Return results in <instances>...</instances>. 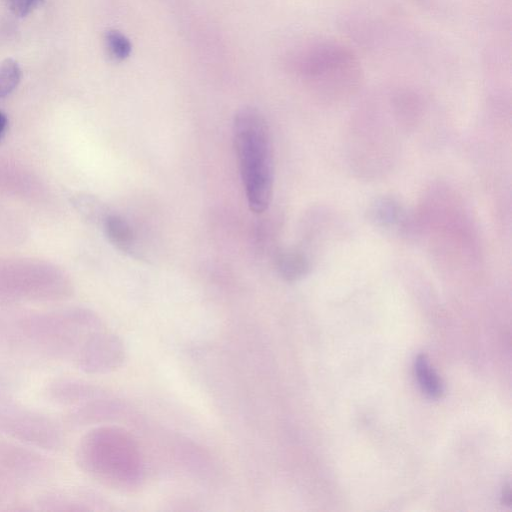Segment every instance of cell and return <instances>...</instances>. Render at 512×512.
Returning a JSON list of instances; mask_svg holds the SVG:
<instances>
[{"label":"cell","mask_w":512,"mask_h":512,"mask_svg":"<svg viewBox=\"0 0 512 512\" xmlns=\"http://www.w3.org/2000/svg\"><path fill=\"white\" fill-rule=\"evenodd\" d=\"M82 469L99 483L122 492H132L144 480V461L133 436L115 426L87 433L78 448Z\"/></svg>","instance_id":"1"},{"label":"cell","mask_w":512,"mask_h":512,"mask_svg":"<svg viewBox=\"0 0 512 512\" xmlns=\"http://www.w3.org/2000/svg\"><path fill=\"white\" fill-rule=\"evenodd\" d=\"M233 142L248 206L263 213L272 200L274 160L269 127L259 110L245 107L235 114Z\"/></svg>","instance_id":"2"},{"label":"cell","mask_w":512,"mask_h":512,"mask_svg":"<svg viewBox=\"0 0 512 512\" xmlns=\"http://www.w3.org/2000/svg\"><path fill=\"white\" fill-rule=\"evenodd\" d=\"M293 65L303 77L321 84H347L359 75V65L353 55L342 46L327 42L302 49Z\"/></svg>","instance_id":"3"},{"label":"cell","mask_w":512,"mask_h":512,"mask_svg":"<svg viewBox=\"0 0 512 512\" xmlns=\"http://www.w3.org/2000/svg\"><path fill=\"white\" fill-rule=\"evenodd\" d=\"M125 360L122 340L105 325L91 332L76 354L78 366L87 373L104 374L118 369Z\"/></svg>","instance_id":"4"},{"label":"cell","mask_w":512,"mask_h":512,"mask_svg":"<svg viewBox=\"0 0 512 512\" xmlns=\"http://www.w3.org/2000/svg\"><path fill=\"white\" fill-rule=\"evenodd\" d=\"M0 427L15 438L41 447H56L60 441L53 423L31 412H4L0 416Z\"/></svg>","instance_id":"5"},{"label":"cell","mask_w":512,"mask_h":512,"mask_svg":"<svg viewBox=\"0 0 512 512\" xmlns=\"http://www.w3.org/2000/svg\"><path fill=\"white\" fill-rule=\"evenodd\" d=\"M110 243L122 252H132L135 236L130 224L120 215L109 213L102 222Z\"/></svg>","instance_id":"6"},{"label":"cell","mask_w":512,"mask_h":512,"mask_svg":"<svg viewBox=\"0 0 512 512\" xmlns=\"http://www.w3.org/2000/svg\"><path fill=\"white\" fill-rule=\"evenodd\" d=\"M414 371L419 386L426 396L432 399H438L442 396V382L424 354L416 357Z\"/></svg>","instance_id":"7"},{"label":"cell","mask_w":512,"mask_h":512,"mask_svg":"<svg viewBox=\"0 0 512 512\" xmlns=\"http://www.w3.org/2000/svg\"><path fill=\"white\" fill-rule=\"evenodd\" d=\"M279 274L287 281H295L306 274L308 265L304 257L296 252H283L277 258Z\"/></svg>","instance_id":"8"},{"label":"cell","mask_w":512,"mask_h":512,"mask_svg":"<svg viewBox=\"0 0 512 512\" xmlns=\"http://www.w3.org/2000/svg\"><path fill=\"white\" fill-rule=\"evenodd\" d=\"M21 68L17 61L7 58L0 62V98L10 95L21 81Z\"/></svg>","instance_id":"9"},{"label":"cell","mask_w":512,"mask_h":512,"mask_svg":"<svg viewBox=\"0 0 512 512\" xmlns=\"http://www.w3.org/2000/svg\"><path fill=\"white\" fill-rule=\"evenodd\" d=\"M73 203L76 209L91 222L102 223L109 214L106 206L91 195H78Z\"/></svg>","instance_id":"10"},{"label":"cell","mask_w":512,"mask_h":512,"mask_svg":"<svg viewBox=\"0 0 512 512\" xmlns=\"http://www.w3.org/2000/svg\"><path fill=\"white\" fill-rule=\"evenodd\" d=\"M105 48L114 60L126 59L131 53V43L128 38L117 30H109L104 36Z\"/></svg>","instance_id":"11"},{"label":"cell","mask_w":512,"mask_h":512,"mask_svg":"<svg viewBox=\"0 0 512 512\" xmlns=\"http://www.w3.org/2000/svg\"><path fill=\"white\" fill-rule=\"evenodd\" d=\"M10 11L18 17H26L44 0H3Z\"/></svg>","instance_id":"12"},{"label":"cell","mask_w":512,"mask_h":512,"mask_svg":"<svg viewBox=\"0 0 512 512\" xmlns=\"http://www.w3.org/2000/svg\"><path fill=\"white\" fill-rule=\"evenodd\" d=\"M8 127V119L5 114L0 111V141L5 136Z\"/></svg>","instance_id":"13"}]
</instances>
